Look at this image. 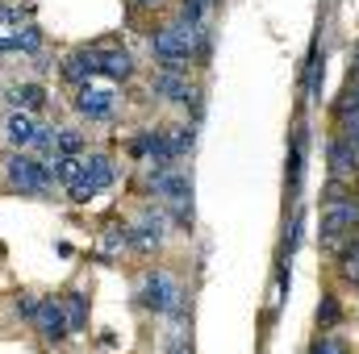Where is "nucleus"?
<instances>
[{
    "mask_svg": "<svg viewBox=\"0 0 359 354\" xmlns=\"http://www.w3.org/2000/svg\"><path fill=\"white\" fill-rule=\"evenodd\" d=\"M80 150H84V138H80V129H55V155L80 159Z\"/></svg>",
    "mask_w": 359,
    "mask_h": 354,
    "instance_id": "a211bd4d",
    "label": "nucleus"
},
{
    "mask_svg": "<svg viewBox=\"0 0 359 354\" xmlns=\"http://www.w3.org/2000/svg\"><path fill=\"white\" fill-rule=\"evenodd\" d=\"M4 179H8V187L21 192V196H42V192L50 187V167H42L38 159L13 150V155L4 159Z\"/></svg>",
    "mask_w": 359,
    "mask_h": 354,
    "instance_id": "7ed1b4c3",
    "label": "nucleus"
},
{
    "mask_svg": "<svg viewBox=\"0 0 359 354\" xmlns=\"http://www.w3.org/2000/svg\"><path fill=\"white\" fill-rule=\"evenodd\" d=\"M76 113H84L88 121H104V117H113V88L80 84V92H76Z\"/></svg>",
    "mask_w": 359,
    "mask_h": 354,
    "instance_id": "6e6552de",
    "label": "nucleus"
},
{
    "mask_svg": "<svg viewBox=\"0 0 359 354\" xmlns=\"http://www.w3.org/2000/svg\"><path fill=\"white\" fill-rule=\"evenodd\" d=\"M34 325L46 342H67L72 330H67V317H63V304L59 300H38V313H34Z\"/></svg>",
    "mask_w": 359,
    "mask_h": 354,
    "instance_id": "0eeeda50",
    "label": "nucleus"
},
{
    "mask_svg": "<svg viewBox=\"0 0 359 354\" xmlns=\"http://www.w3.org/2000/svg\"><path fill=\"white\" fill-rule=\"evenodd\" d=\"M130 150H134L138 159H151V167H163V163H172V159H176V155H172V142H168V134H155V129L138 134V138L130 142Z\"/></svg>",
    "mask_w": 359,
    "mask_h": 354,
    "instance_id": "1a4fd4ad",
    "label": "nucleus"
},
{
    "mask_svg": "<svg viewBox=\"0 0 359 354\" xmlns=\"http://www.w3.org/2000/svg\"><path fill=\"white\" fill-rule=\"evenodd\" d=\"M96 76L130 80V76H134V59H130L121 46H96Z\"/></svg>",
    "mask_w": 359,
    "mask_h": 354,
    "instance_id": "9d476101",
    "label": "nucleus"
},
{
    "mask_svg": "<svg viewBox=\"0 0 359 354\" xmlns=\"http://www.w3.org/2000/svg\"><path fill=\"white\" fill-rule=\"evenodd\" d=\"M126 242L134 250H155L163 242V217H142L134 229H126Z\"/></svg>",
    "mask_w": 359,
    "mask_h": 354,
    "instance_id": "f8f14e48",
    "label": "nucleus"
},
{
    "mask_svg": "<svg viewBox=\"0 0 359 354\" xmlns=\"http://www.w3.org/2000/svg\"><path fill=\"white\" fill-rule=\"evenodd\" d=\"M8 104L17 113H34V108L46 104V88L42 84H17V88H8Z\"/></svg>",
    "mask_w": 359,
    "mask_h": 354,
    "instance_id": "4468645a",
    "label": "nucleus"
},
{
    "mask_svg": "<svg viewBox=\"0 0 359 354\" xmlns=\"http://www.w3.org/2000/svg\"><path fill=\"white\" fill-rule=\"evenodd\" d=\"M151 92H155V96H168V100H180V104H188V80H180V71H163V76H155Z\"/></svg>",
    "mask_w": 359,
    "mask_h": 354,
    "instance_id": "dca6fc26",
    "label": "nucleus"
},
{
    "mask_svg": "<svg viewBox=\"0 0 359 354\" xmlns=\"http://www.w3.org/2000/svg\"><path fill=\"white\" fill-rule=\"evenodd\" d=\"M151 187H155L163 200H176V204H184V200L192 196V183H188V176H184L180 167H172V163L151 167Z\"/></svg>",
    "mask_w": 359,
    "mask_h": 354,
    "instance_id": "423d86ee",
    "label": "nucleus"
},
{
    "mask_svg": "<svg viewBox=\"0 0 359 354\" xmlns=\"http://www.w3.org/2000/svg\"><path fill=\"white\" fill-rule=\"evenodd\" d=\"M59 304H63V317H67V330H72V334H80V330L88 325V300H84L80 292H67V296H63Z\"/></svg>",
    "mask_w": 359,
    "mask_h": 354,
    "instance_id": "2eb2a0df",
    "label": "nucleus"
},
{
    "mask_svg": "<svg viewBox=\"0 0 359 354\" xmlns=\"http://www.w3.org/2000/svg\"><path fill=\"white\" fill-rule=\"evenodd\" d=\"M113 183V163H109V155H88V159H80V171L76 179L67 183L72 187V200L76 204H88L96 192H104Z\"/></svg>",
    "mask_w": 359,
    "mask_h": 354,
    "instance_id": "20e7f679",
    "label": "nucleus"
},
{
    "mask_svg": "<svg viewBox=\"0 0 359 354\" xmlns=\"http://www.w3.org/2000/svg\"><path fill=\"white\" fill-rule=\"evenodd\" d=\"M138 300H142V309H151V313H176L180 309L176 279H172L168 271H147V275H142V288H138Z\"/></svg>",
    "mask_w": 359,
    "mask_h": 354,
    "instance_id": "39448f33",
    "label": "nucleus"
},
{
    "mask_svg": "<svg viewBox=\"0 0 359 354\" xmlns=\"http://www.w3.org/2000/svg\"><path fill=\"white\" fill-rule=\"evenodd\" d=\"M309 354H347V346H343L339 338H330V334H326V338H318V342H313V351H309Z\"/></svg>",
    "mask_w": 359,
    "mask_h": 354,
    "instance_id": "5701e85b",
    "label": "nucleus"
},
{
    "mask_svg": "<svg viewBox=\"0 0 359 354\" xmlns=\"http://www.w3.org/2000/svg\"><path fill=\"white\" fill-rule=\"evenodd\" d=\"M359 229V204L355 196H343V200H330L326 213H322V246L326 250H343L355 242Z\"/></svg>",
    "mask_w": 359,
    "mask_h": 354,
    "instance_id": "f03ea898",
    "label": "nucleus"
},
{
    "mask_svg": "<svg viewBox=\"0 0 359 354\" xmlns=\"http://www.w3.org/2000/svg\"><path fill=\"white\" fill-rule=\"evenodd\" d=\"M172 354H188V351H172Z\"/></svg>",
    "mask_w": 359,
    "mask_h": 354,
    "instance_id": "c85d7f7f",
    "label": "nucleus"
},
{
    "mask_svg": "<svg viewBox=\"0 0 359 354\" xmlns=\"http://www.w3.org/2000/svg\"><path fill=\"white\" fill-rule=\"evenodd\" d=\"M134 8H151V4H159V0H130Z\"/></svg>",
    "mask_w": 359,
    "mask_h": 354,
    "instance_id": "cd10ccee",
    "label": "nucleus"
},
{
    "mask_svg": "<svg viewBox=\"0 0 359 354\" xmlns=\"http://www.w3.org/2000/svg\"><path fill=\"white\" fill-rule=\"evenodd\" d=\"M42 129H46V125H38L29 113H13L8 125H4V134H8V142H13L17 150H34L38 138H42Z\"/></svg>",
    "mask_w": 359,
    "mask_h": 354,
    "instance_id": "9b49d317",
    "label": "nucleus"
},
{
    "mask_svg": "<svg viewBox=\"0 0 359 354\" xmlns=\"http://www.w3.org/2000/svg\"><path fill=\"white\" fill-rule=\"evenodd\" d=\"M121 242H126V229H117V225H113V229H109V238H104V250H117Z\"/></svg>",
    "mask_w": 359,
    "mask_h": 354,
    "instance_id": "a878e982",
    "label": "nucleus"
},
{
    "mask_svg": "<svg viewBox=\"0 0 359 354\" xmlns=\"http://www.w3.org/2000/svg\"><path fill=\"white\" fill-rule=\"evenodd\" d=\"M343 142H347V146L359 155V117H351V121H347V129H343Z\"/></svg>",
    "mask_w": 359,
    "mask_h": 354,
    "instance_id": "b1692460",
    "label": "nucleus"
},
{
    "mask_svg": "<svg viewBox=\"0 0 359 354\" xmlns=\"http://www.w3.org/2000/svg\"><path fill=\"white\" fill-rule=\"evenodd\" d=\"M201 34L205 29H192V25H163V29H155L151 34V50H155V59L163 63V71H180L188 59H192V50H196V42H201Z\"/></svg>",
    "mask_w": 359,
    "mask_h": 354,
    "instance_id": "f257e3e1",
    "label": "nucleus"
},
{
    "mask_svg": "<svg viewBox=\"0 0 359 354\" xmlns=\"http://www.w3.org/2000/svg\"><path fill=\"white\" fill-rule=\"evenodd\" d=\"M318 317H322V321H326V325H334V321H339V304H334V300H326V304H322V313H318Z\"/></svg>",
    "mask_w": 359,
    "mask_h": 354,
    "instance_id": "bb28decb",
    "label": "nucleus"
},
{
    "mask_svg": "<svg viewBox=\"0 0 359 354\" xmlns=\"http://www.w3.org/2000/svg\"><path fill=\"white\" fill-rule=\"evenodd\" d=\"M17 313L34 321V313H38V296H17Z\"/></svg>",
    "mask_w": 359,
    "mask_h": 354,
    "instance_id": "393cba45",
    "label": "nucleus"
},
{
    "mask_svg": "<svg viewBox=\"0 0 359 354\" xmlns=\"http://www.w3.org/2000/svg\"><path fill=\"white\" fill-rule=\"evenodd\" d=\"M92 76H96V46L92 50H76V55L63 59V80L67 84H88Z\"/></svg>",
    "mask_w": 359,
    "mask_h": 354,
    "instance_id": "ddd939ff",
    "label": "nucleus"
},
{
    "mask_svg": "<svg viewBox=\"0 0 359 354\" xmlns=\"http://www.w3.org/2000/svg\"><path fill=\"white\" fill-rule=\"evenodd\" d=\"M339 113H343V121L359 117V76H355V84L343 92V100H339Z\"/></svg>",
    "mask_w": 359,
    "mask_h": 354,
    "instance_id": "412c9836",
    "label": "nucleus"
},
{
    "mask_svg": "<svg viewBox=\"0 0 359 354\" xmlns=\"http://www.w3.org/2000/svg\"><path fill=\"white\" fill-rule=\"evenodd\" d=\"M76 171H80V159H67V155H55L50 159V179L55 183H72Z\"/></svg>",
    "mask_w": 359,
    "mask_h": 354,
    "instance_id": "6ab92c4d",
    "label": "nucleus"
},
{
    "mask_svg": "<svg viewBox=\"0 0 359 354\" xmlns=\"http://www.w3.org/2000/svg\"><path fill=\"white\" fill-rule=\"evenodd\" d=\"M355 159H359V155L343 142V138H334V142H330V171H334V176H347V171L355 167Z\"/></svg>",
    "mask_w": 359,
    "mask_h": 354,
    "instance_id": "f3484780",
    "label": "nucleus"
},
{
    "mask_svg": "<svg viewBox=\"0 0 359 354\" xmlns=\"http://www.w3.org/2000/svg\"><path fill=\"white\" fill-rule=\"evenodd\" d=\"M343 275H347V283L359 288V242H351L347 255H343Z\"/></svg>",
    "mask_w": 359,
    "mask_h": 354,
    "instance_id": "4be33fe9",
    "label": "nucleus"
},
{
    "mask_svg": "<svg viewBox=\"0 0 359 354\" xmlns=\"http://www.w3.org/2000/svg\"><path fill=\"white\" fill-rule=\"evenodd\" d=\"M168 142H172V155H184V150H192V142H196V134H192V125H180V129H168Z\"/></svg>",
    "mask_w": 359,
    "mask_h": 354,
    "instance_id": "aec40b11",
    "label": "nucleus"
}]
</instances>
